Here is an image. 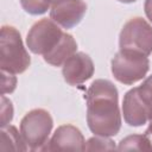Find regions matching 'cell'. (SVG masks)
Wrapping results in <instances>:
<instances>
[{
	"label": "cell",
	"mask_w": 152,
	"mask_h": 152,
	"mask_svg": "<svg viewBox=\"0 0 152 152\" xmlns=\"http://www.w3.org/2000/svg\"><path fill=\"white\" fill-rule=\"evenodd\" d=\"M120 50L150 56L152 53V26L142 18L128 20L119 36Z\"/></svg>",
	"instance_id": "8992f818"
},
{
	"label": "cell",
	"mask_w": 152,
	"mask_h": 152,
	"mask_svg": "<svg viewBox=\"0 0 152 152\" xmlns=\"http://www.w3.org/2000/svg\"><path fill=\"white\" fill-rule=\"evenodd\" d=\"M53 127L50 113L42 108H36L25 114L20 121V134L31 151H44L49 135Z\"/></svg>",
	"instance_id": "277c9868"
},
{
	"label": "cell",
	"mask_w": 152,
	"mask_h": 152,
	"mask_svg": "<svg viewBox=\"0 0 152 152\" xmlns=\"http://www.w3.org/2000/svg\"><path fill=\"white\" fill-rule=\"evenodd\" d=\"M118 1L124 2V4H131V2H134V1H137V0H118Z\"/></svg>",
	"instance_id": "ffe728a7"
},
{
	"label": "cell",
	"mask_w": 152,
	"mask_h": 152,
	"mask_svg": "<svg viewBox=\"0 0 152 152\" xmlns=\"http://www.w3.org/2000/svg\"><path fill=\"white\" fill-rule=\"evenodd\" d=\"M17 86V78L14 74L2 71V86H1V93L5 95L6 93H12L15 89Z\"/></svg>",
	"instance_id": "e0dca14e"
},
{
	"label": "cell",
	"mask_w": 152,
	"mask_h": 152,
	"mask_svg": "<svg viewBox=\"0 0 152 152\" xmlns=\"http://www.w3.org/2000/svg\"><path fill=\"white\" fill-rule=\"evenodd\" d=\"M137 90H138V94H139L141 101L148 107L150 110H152V75L148 76L142 82L141 86L137 87Z\"/></svg>",
	"instance_id": "9a60e30c"
},
{
	"label": "cell",
	"mask_w": 152,
	"mask_h": 152,
	"mask_svg": "<svg viewBox=\"0 0 152 152\" xmlns=\"http://www.w3.org/2000/svg\"><path fill=\"white\" fill-rule=\"evenodd\" d=\"M119 150H139V151H151L152 140L146 134H133L124 138L118 146Z\"/></svg>",
	"instance_id": "7c38bea8"
},
{
	"label": "cell",
	"mask_w": 152,
	"mask_h": 152,
	"mask_svg": "<svg viewBox=\"0 0 152 152\" xmlns=\"http://www.w3.org/2000/svg\"><path fill=\"white\" fill-rule=\"evenodd\" d=\"M150 69L147 56L120 50L112 59V74L116 81L131 86L142 80Z\"/></svg>",
	"instance_id": "5b68a950"
},
{
	"label": "cell",
	"mask_w": 152,
	"mask_h": 152,
	"mask_svg": "<svg viewBox=\"0 0 152 152\" xmlns=\"http://www.w3.org/2000/svg\"><path fill=\"white\" fill-rule=\"evenodd\" d=\"M87 122L95 135L114 137L121 128L119 93L108 80H95L87 90Z\"/></svg>",
	"instance_id": "6da1fadb"
},
{
	"label": "cell",
	"mask_w": 152,
	"mask_h": 152,
	"mask_svg": "<svg viewBox=\"0 0 152 152\" xmlns=\"http://www.w3.org/2000/svg\"><path fill=\"white\" fill-rule=\"evenodd\" d=\"M26 44L31 52L42 55L44 61L53 66H61L77 50L74 37L63 32L52 19H40L34 23L27 36Z\"/></svg>",
	"instance_id": "7a4b0ae2"
},
{
	"label": "cell",
	"mask_w": 152,
	"mask_h": 152,
	"mask_svg": "<svg viewBox=\"0 0 152 152\" xmlns=\"http://www.w3.org/2000/svg\"><path fill=\"white\" fill-rule=\"evenodd\" d=\"M56 1L57 0H20V4L25 12L32 15H40L48 12Z\"/></svg>",
	"instance_id": "4fadbf2b"
},
{
	"label": "cell",
	"mask_w": 152,
	"mask_h": 152,
	"mask_svg": "<svg viewBox=\"0 0 152 152\" xmlns=\"http://www.w3.org/2000/svg\"><path fill=\"white\" fill-rule=\"evenodd\" d=\"M115 144L113 140L108 139V137H93L86 142L87 151H96V150H114Z\"/></svg>",
	"instance_id": "5bb4252c"
},
{
	"label": "cell",
	"mask_w": 152,
	"mask_h": 152,
	"mask_svg": "<svg viewBox=\"0 0 152 152\" xmlns=\"http://www.w3.org/2000/svg\"><path fill=\"white\" fill-rule=\"evenodd\" d=\"M31 64V58L25 49L19 31L10 25H4L0 33V66L1 71L12 74L24 72Z\"/></svg>",
	"instance_id": "3957f363"
},
{
	"label": "cell",
	"mask_w": 152,
	"mask_h": 152,
	"mask_svg": "<svg viewBox=\"0 0 152 152\" xmlns=\"http://www.w3.org/2000/svg\"><path fill=\"white\" fill-rule=\"evenodd\" d=\"M148 107L141 101L137 87L129 89L122 100V114L127 125L139 127L148 121L150 116Z\"/></svg>",
	"instance_id": "30bf717a"
},
{
	"label": "cell",
	"mask_w": 152,
	"mask_h": 152,
	"mask_svg": "<svg viewBox=\"0 0 152 152\" xmlns=\"http://www.w3.org/2000/svg\"><path fill=\"white\" fill-rule=\"evenodd\" d=\"M144 10H145V14H146L147 19L152 23V0H145Z\"/></svg>",
	"instance_id": "ac0fdd59"
},
{
	"label": "cell",
	"mask_w": 152,
	"mask_h": 152,
	"mask_svg": "<svg viewBox=\"0 0 152 152\" xmlns=\"http://www.w3.org/2000/svg\"><path fill=\"white\" fill-rule=\"evenodd\" d=\"M93 59L84 52H75L63 64L62 74L65 82L70 86L84 83L94 75Z\"/></svg>",
	"instance_id": "ba28073f"
},
{
	"label": "cell",
	"mask_w": 152,
	"mask_h": 152,
	"mask_svg": "<svg viewBox=\"0 0 152 152\" xmlns=\"http://www.w3.org/2000/svg\"><path fill=\"white\" fill-rule=\"evenodd\" d=\"M145 134H146V135L152 140V110H151L150 116H148V128L146 129Z\"/></svg>",
	"instance_id": "d6986e66"
},
{
	"label": "cell",
	"mask_w": 152,
	"mask_h": 152,
	"mask_svg": "<svg viewBox=\"0 0 152 152\" xmlns=\"http://www.w3.org/2000/svg\"><path fill=\"white\" fill-rule=\"evenodd\" d=\"M2 151L14 150V151H27L28 147L24 141L21 134H19L17 127L5 126L1 129V145Z\"/></svg>",
	"instance_id": "8fae6325"
},
{
	"label": "cell",
	"mask_w": 152,
	"mask_h": 152,
	"mask_svg": "<svg viewBox=\"0 0 152 152\" xmlns=\"http://www.w3.org/2000/svg\"><path fill=\"white\" fill-rule=\"evenodd\" d=\"M12 118H13L12 102L2 95L1 96V127H5L8 122H11Z\"/></svg>",
	"instance_id": "2e32d148"
},
{
	"label": "cell",
	"mask_w": 152,
	"mask_h": 152,
	"mask_svg": "<svg viewBox=\"0 0 152 152\" xmlns=\"http://www.w3.org/2000/svg\"><path fill=\"white\" fill-rule=\"evenodd\" d=\"M87 12L83 0H57L50 8V19L63 28H72L81 23Z\"/></svg>",
	"instance_id": "52a82bcc"
},
{
	"label": "cell",
	"mask_w": 152,
	"mask_h": 152,
	"mask_svg": "<svg viewBox=\"0 0 152 152\" xmlns=\"http://www.w3.org/2000/svg\"><path fill=\"white\" fill-rule=\"evenodd\" d=\"M44 151H86V140L77 127L62 125L55 131Z\"/></svg>",
	"instance_id": "9c48e42d"
}]
</instances>
